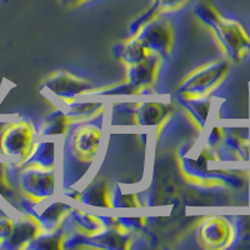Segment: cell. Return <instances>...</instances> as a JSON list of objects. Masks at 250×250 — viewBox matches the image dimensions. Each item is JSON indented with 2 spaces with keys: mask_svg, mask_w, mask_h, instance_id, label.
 <instances>
[{
  "mask_svg": "<svg viewBox=\"0 0 250 250\" xmlns=\"http://www.w3.org/2000/svg\"><path fill=\"white\" fill-rule=\"evenodd\" d=\"M230 70L228 60H215L194 69L178 86L180 98H207L214 89L218 88Z\"/></svg>",
  "mask_w": 250,
  "mask_h": 250,
  "instance_id": "2",
  "label": "cell"
},
{
  "mask_svg": "<svg viewBox=\"0 0 250 250\" xmlns=\"http://www.w3.org/2000/svg\"><path fill=\"white\" fill-rule=\"evenodd\" d=\"M145 93L144 90L139 89L138 86L133 85L129 82L125 83H119V84H115V85L106 86V88L99 89V90H91V95H139V94ZM89 94V95H90Z\"/></svg>",
  "mask_w": 250,
  "mask_h": 250,
  "instance_id": "23",
  "label": "cell"
},
{
  "mask_svg": "<svg viewBox=\"0 0 250 250\" xmlns=\"http://www.w3.org/2000/svg\"><path fill=\"white\" fill-rule=\"evenodd\" d=\"M60 1L66 6H77L82 5V4L86 3V1H90V0H60Z\"/></svg>",
  "mask_w": 250,
  "mask_h": 250,
  "instance_id": "26",
  "label": "cell"
},
{
  "mask_svg": "<svg viewBox=\"0 0 250 250\" xmlns=\"http://www.w3.org/2000/svg\"><path fill=\"white\" fill-rule=\"evenodd\" d=\"M78 200L90 207L111 208L110 193L106 182H95L90 184L85 190L79 193Z\"/></svg>",
  "mask_w": 250,
  "mask_h": 250,
  "instance_id": "19",
  "label": "cell"
},
{
  "mask_svg": "<svg viewBox=\"0 0 250 250\" xmlns=\"http://www.w3.org/2000/svg\"><path fill=\"white\" fill-rule=\"evenodd\" d=\"M71 207L62 202H53L46 205L40 211H30L29 214L34 215L40 223L44 231L59 230V227L64 219L68 216V213Z\"/></svg>",
  "mask_w": 250,
  "mask_h": 250,
  "instance_id": "14",
  "label": "cell"
},
{
  "mask_svg": "<svg viewBox=\"0 0 250 250\" xmlns=\"http://www.w3.org/2000/svg\"><path fill=\"white\" fill-rule=\"evenodd\" d=\"M171 108L169 104L160 102H140L134 104L131 110L135 124L138 125H158L167 120Z\"/></svg>",
  "mask_w": 250,
  "mask_h": 250,
  "instance_id": "12",
  "label": "cell"
},
{
  "mask_svg": "<svg viewBox=\"0 0 250 250\" xmlns=\"http://www.w3.org/2000/svg\"><path fill=\"white\" fill-rule=\"evenodd\" d=\"M162 59L160 55L149 53V55H146L143 60L126 66V82L142 90H148L158 78Z\"/></svg>",
  "mask_w": 250,
  "mask_h": 250,
  "instance_id": "10",
  "label": "cell"
},
{
  "mask_svg": "<svg viewBox=\"0 0 250 250\" xmlns=\"http://www.w3.org/2000/svg\"><path fill=\"white\" fill-rule=\"evenodd\" d=\"M21 165H34L39 168L55 169V143L35 140L30 153Z\"/></svg>",
  "mask_w": 250,
  "mask_h": 250,
  "instance_id": "15",
  "label": "cell"
},
{
  "mask_svg": "<svg viewBox=\"0 0 250 250\" xmlns=\"http://www.w3.org/2000/svg\"><path fill=\"white\" fill-rule=\"evenodd\" d=\"M231 249H250V216H239L234 225Z\"/></svg>",
  "mask_w": 250,
  "mask_h": 250,
  "instance_id": "22",
  "label": "cell"
},
{
  "mask_svg": "<svg viewBox=\"0 0 250 250\" xmlns=\"http://www.w3.org/2000/svg\"><path fill=\"white\" fill-rule=\"evenodd\" d=\"M13 223H14V219L9 218V216L0 218V243L4 242L9 236V234L12 231Z\"/></svg>",
  "mask_w": 250,
  "mask_h": 250,
  "instance_id": "25",
  "label": "cell"
},
{
  "mask_svg": "<svg viewBox=\"0 0 250 250\" xmlns=\"http://www.w3.org/2000/svg\"><path fill=\"white\" fill-rule=\"evenodd\" d=\"M37 130L30 120L20 119L5 125L0 131V153L18 158L20 163L26 159L35 143Z\"/></svg>",
  "mask_w": 250,
  "mask_h": 250,
  "instance_id": "4",
  "label": "cell"
},
{
  "mask_svg": "<svg viewBox=\"0 0 250 250\" xmlns=\"http://www.w3.org/2000/svg\"><path fill=\"white\" fill-rule=\"evenodd\" d=\"M93 90L90 83L78 78L68 71H57L48 77L42 86V91L51 95L62 104H69L78 98L89 95Z\"/></svg>",
  "mask_w": 250,
  "mask_h": 250,
  "instance_id": "5",
  "label": "cell"
},
{
  "mask_svg": "<svg viewBox=\"0 0 250 250\" xmlns=\"http://www.w3.org/2000/svg\"><path fill=\"white\" fill-rule=\"evenodd\" d=\"M189 1L190 0H151V4L148 8V10L143 13L138 19H135L131 23V35L135 34L145 23H148L149 20L159 17V15L167 14V13L178 12V10L183 9L184 6H187Z\"/></svg>",
  "mask_w": 250,
  "mask_h": 250,
  "instance_id": "13",
  "label": "cell"
},
{
  "mask_svg": "<svg viewBox=\"0 0 250 250\" xmlns=\"http://www.w3.org/2000/svg\"><path fill=\"white\" fill-rule=\"evenodd\" d=\"M222 149L219 158L231 162H248L250 156V142L248 130H224V140L218 146Z\"/></svg>",
  "mask_w": 250,
  "mask_h": 250,
  "instance_id": "11",
  "label": "cell"
},
{
  "mask_svg": "<svg viewBox=\"0 0 250 250\" xmlns=\"http://www.w3.org/2000/svg\"><path fill=\"white\" fill-rule=\"evenodd\" d=\"M43 230L38 219L31 214H25L14 219L12 231L4 242L0 243V249L15 250L26 248Z\"/></svg>",
  "mask_w": 250,
  "mask_h": 250,
  "instance_id": "9",
  "label": "cell"
},
{
  "mask_svg": "<svg viewBox=\"0 0 250 250\" xmlns=\"http://www.w3.org/2000/svg\"><path fill=\"white\" fill-rule=\"evenodd\" d=\"M71 120L66 115V113L62 109H57L53 113H50L48 117L44 119L43 128L40 134L43 137H54V135H62L66 134L69 130V125Z\"/></svg>",
  "mask_w": 250,
  "mask_h": 250,
  "instance_id": "20",
  "label": "cell"
},
{
  "mask_svg": "<svg viewBox=\"0 0 250 250\" xmlns=\"http://www.w3.org/2000/svg\"><path fill=\"white\" fill-rule=\"evenodd\" d=\"M204 25L210 28L228 59L240 62L250 51V35L240 21L227 18L209 1H199L194 9Z\"/></svg>",
  "mask_w": 250,
  "mask_h": 250,
  "instance_id": "1",
  "label": "cell"
},
{
  "mask_svg": "<svg viewBox=\"0 0 250 250\" xmlns=\"http://www.w3.org/2000/svg\"><path fill=\"white\" fill-rule=\"evenodd\" d=\"M13 179H15V176L14 174L12 175L10 165L0 163V195L4 196L5 199H9L12 198V195H14Z\"/></svg>",
  "mask_w": 250,
  "mask_h": 250,
  "instance_id": "24",
  "label": "cell"
},
{
  "mask_svg": "<svg viewBox=\"0 0 250 250\" xmlns=\"http://www.w3.org/2000/svg\"><path fill=\"white\" fill-rule=\"evenodd\" d=\"M69 222L74 227L78 234L84 236H93L106 228L105 223L100 220L99 216L75 209L69 211Z\"/></svg>",
  "mask_w": 250,
  "mask_h": 250,
  "instance_id": "16",
  "label": "cell"
},
{
  "mask_svg": "<svg viewBox=\"0 0 250 250\" xmlns=\"http://www.w3.org/2000/svg\"><path fill=\"white\" fill-rule=\"evenodd\" d=\"M103 105L102 103L97 102H74L64 104V109L71 123H85L90 122L91 119L97 117L98 114L102 113Z\"/></svg>",
  "mask_w": 250,
  "mask_h": 250,
  "instance_id": "18",
  "label": "cell"
},
{
  "mask_svg": "<svg viewBox=\"0 0 250 250\" xmlns=\"http://www.w3.org/2000/svg\"><path fill=\"white\" fill-rule=\"evenodd\" d=\"M114 53H115V57L119 58L125 65L129 66L144 59L151 51L145 48L144 44L135 35H131L130 39L118 44L114 48Z\"/></svg>",
  "mask_w": 250,
  "mask_h": 250,
  "instance_id": "17",
  "label": "cell"
},
{
  "mask_svg": "<svg viewBox=\"0 0 250 250\" xmlns=\"http://www.w3.org/2000/svg\"><path fill=\"white\" fill-rule=\"evenodd\" d=\"M134 35L151 53L162 58H167L170 54L174 44V28L164 15L149 20Z\"/></svg>",
  "mask_w": 250,
  "mask_h": 250,
  "instance_id": "6",
  "label": "cell"
},
{
  "mask_svg": "<svg viewBox=\"0 0 250 250\" xmlns=\"http://www.w3.org/2000/svg\"><path fill=\"white\" fill-rule=\"evenodd\" d=\"M182 104L187 111L189 113L191 119L195 122L196 126L203 130L205 126V123L208 119V114L210 110V99L209 98H182Z\"/></svg>",
  "mask_w": 250,
  "mask_h": 250,
  "instance_id": "21",
  "label": "cell"
},
{
  "mask_svg": "<svg viewBox=\"0 0 250 250\" xmlns=\"http://www.w3.org/2000/svg\"><path fill=\"white\" fill-rule=\"evenodd\" d=\"M18 184L26 199L34 203L46 202L54 196L57 189L55 169L23 165L18 175Z\"/></svg>",
  "mask_w": 250,
  "mask_h": 250,
  "instance_id": "3",
  "label": "cell"
},
{
  "mask_svg": "<svg viewBox=\"0 0 250 250\" xmlns=\"http://www.w3.org/2000/svg\"><path fill=\"white\" fill-rule=\"evenodd\" d=\"M102 130L91 123H79L69 135V148L80 162H93L99 150Z\"/></svg>",
  "mask_w": 250,
  "mask_h": 250,
  "instance_id": "8",
  "label": "cell"
},
{
  "mask_svg": "<svg viewBox=\"0 0 250 250\" xmlns=\"http://www.w3.org/2000/svg\"><path fill=\"white\" fill-rule=\"evenodd\" d=\"M196 236L204 248H230L234 240V225L224 216H209L199 224Z\"/></svg>",
  "mask_w": 250,
  "mask_h": 250,
  "instance_id": "7",
  "label": "cell"
}]
</instances>
